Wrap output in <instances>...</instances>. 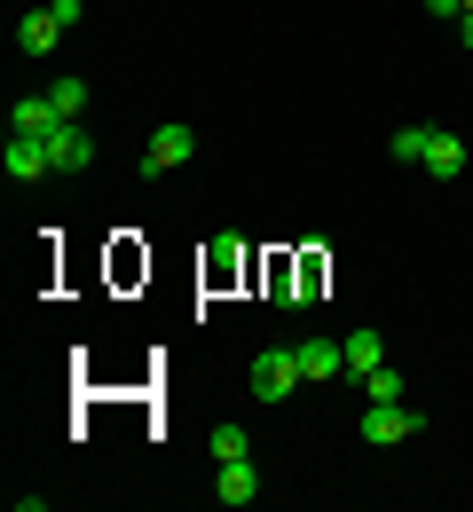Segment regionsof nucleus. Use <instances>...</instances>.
I'll return each mask as SVG.
<instances>
[{
	"mask_svg": "<svg viewBox=\"0 0 473 512\" xmlns=\"http://www.w3.org/2000/svg\"><path fill=\"white\" fill-rule=\"evenodd\" d=\"M253 402H292V394H300V347H261V355H253Z\"/></svg>",
	"mask_w": 473,
	"mask_h": 512,
	"instance_id": "f257e3e1",
	"label": "nucleus"
},
{
	"mask_svg": "<svg viewBox=\"0 0 473 512\" xmlns=\"http://www.w3.org/2000/svg\"><path fill=\"white\" fill-rule=\"evenodd\" d=\"M410 434H426V410H410V402H363V442L371 449H395Z\"/></svg>",
	"mask_w": 473,
	"mask_h": 512,
	"instance_id": "f03ea898",
	"label": "nucleus"
},
{
	"mask_svg": "<svg viewBox=\"0 0 473 512\" xmlns=\"http://www.w3.org/2000/svg\"><path fill=\"white\" fill-rule=\"evenodd\" d=\"M190 158H198V127H182V119H166V127L142 142V174H174Z\"/></svg>",
	"mask_w": 473,
	"mask_h": 512,
	"instance_id": "7ed1b4c3",
	"label": "nucleus"
},
{
	"mask_svg": "<svg viewBox=\"0 0 473 512\" xmlns=\"http://www.w3.org/2000/svg\"><path fill=\"white\" fill-rule=\"evenodd\" d=\"M0 166H8V182H56L48 142H32V134H8V142H0Z\"/></svg>",
	"mask_w": 473,
	"mask_h": 512,
	"instance_id": "20e7f679",
	"label": "nucleus"
},
{
	"mask_svg": "<svg viewBox=\"0 0 473 512\" xmlns=\"http://www.w3.org/2000/svg\"><path fill=\"white\" fill-rule=\"evenodd\" d=\"M48 166H56V174H87V166H95V134L87 127H56L48 134Z\"/></svg>",
	"mask_w": 473,
	"mask_h": 512,
	"instance_id": "39448f33",
	"label": "nucleus"
},
{
	"mask_svg": "<svg viewBox=\"0 0 473 512\" xmlns=\"http://www.w3.org/2000/svg\"><path fill=\"white\" fill-rule=\"evenodd\" d=\"M56 127H64V119H56V103H48V95H16V111H8V134H32V142H48Z\"/></svg>",
	"mask_w": 473,
	"mask_h": 512,
	"instance_id": "423d86ee",
	"label": "nucleus"
},
{
	"mask_svg": "<svg viewBox=\"0 0 473 512\" xmlns=\"http://www.w3.org/2000/svg\"><path fill=\"white\" fill-rule=\"evenodd\" d=\"M300 379H347V347L339 339H300Z\"/></svg>",
	"mask_w": 473,
	"mask_h": 512,
	"instance_id": "0eeeda50",
	"label": "nucleus"
},
{
	"mask_svg": "<svg viewBox=\"0 0 473 512\" xmlns=\"http://www.w3.org/2000/svg\"><path fill=\"white\" fill-rule=\"evenodd\" d=\"M56 40H64L56 8H32V16H16V48H24V56H56Z\"/></svg>",
	"mask_w": 473,
	"mask_h": 512,
	"instance_id": "6e6552de",
	"label": "nucleus"
},
{
	"mask_svg": "<svg viewBox=\"0 0 473 512\" xmlns=\"http://www.w3.org/2000/svg\"><path fill=\"white\" fill-rule=\"evenodd\" d=\"M261 489H269V481H261V465H253V457H237V465H221V481H213V497H221V505H253Z\"/></svg>",
	"mask_w": 473,
	"mask_h": 512,
	"instance_id": "1a4fd4ad",
	"label": "nucleus"
},
{
	"mask_svg": "<svg viewBox=\"0 0 473 512\" xmlns=\"http://www.w3.org/2000/svg\"><path fill=\"white\" fill-rule=\"evenodd\" d=\"M426 174H434V182H458V174H466V142L450 127H434V142H426Z\"/></svg>",
	"mask_w": 473,
	"mask_h": 512,
	"instance_id": "9d476101",
	"label": "nucleus"
},
{
	"mask_svg": "<svg viewBox=\"0 0 473 512\" xmlns=\"http://www.w3.org/2000/svg\"><path fill=\"white\" fill-rule=\"evenodd\" d=\"M339 347H347V379H363V371H379V363H387V339H379L371 323H363V331H347Z\"/></svg>",
	"mask_w": 473,
	"mask_h": 512,
	"instance_id": "9b49d317",
	"label": "nucleus"
},
{
	"mask_svg": "<svg viewBox=\"0 0 473 512\" xmlns=\"http://www.w3.org/2000/svg\"><path fill=\"white\" fill-rule=\"evenodd\" d=\"M48 103H56V119H64V127H79V119H87V79H48Z\"/></svg>",
	"mask_w": 473,
	"mask_h": 512,
	"instance_id": "f8f14e48",
	"label": "nucleus"
},
{
	"mask_svg": "<svg viewBox=\"0 0 473 512\" xmlns=\"http://www.w3.org/2000/svg\"><path fill=\"white\" fill-rule=\"evenodd\" d=\"M213 465H237V457H253V434H245V426H213Z\"/></svg>",
	"mask_w": 473,
	"mask_h": 512,
	"instance_id": "ddd939ff",
	"label": "nucleus"
},
{
	"mask_svg": "<svg viewBox=\"0 0 473 512\" xmlns=\"http://www.w3.org/2000/svg\"><path fill=\"white\" fill-rule=\"evenodd\" d=\"M426 142L434 127H395V166H426Z\"/></svg>",
	"mask_w": 473,
	"mask_h": 512,
	"instance_id": "4468645a",
	"label": "nucleus"
},
{
	"mask_svg": "<svg viewBox=\"0 0 473 512\" xmlns=\"http://www.w3.org/2000/svg\"><path fill=\"white\" fill-rule=\"evenodd\" d=\"M363 402H403V379H395V363L363 371Z\"/></svg>",
	"mask_w": 473,
	"mask_h": 512,
	"instance_id": "2eb2a0df",
	"label": "nucleus"
},
{
	"mask_svg": "<svg viewBox=\"0 0 473 512\" xmlns=\"http://www.w3.org/2000/svg\"><path fill=\"white\" fill-rule=\"evenodd\" d=\"M426 16H442V24H458V16H466V0H426Z\"/></svg>",
	"mask_w": 473,
	"mask_h": 512,
	"instance_id": "dca6fc26",
	"label": "nucleus"
},
{
	"mask_svg": "<svg viewBox=\"0 0 473 512\" xmlns=\"http://www.w3.org/2000/svg\"><path fill=\"white\" fill-rule=\"evenodd\" d=\"M458 40H466V48H473V8H466V16H458Z\"/></svg>",
	"mask_w": 473,
	"mask_h": 512,
	"instance_id": "f3484780",
	"label": "nucleus"
},
{
	"mask_svg": "<svg viewBox=\"0 0 473 512\" xmlns=\"http://www.w3.org/2000/svg\"><path fill=\"white\" fill-rule=\"evenodd\" d=\"M466 8H473V0H466Z\"/></svg>",
	"mask_w": 473,
	"mask_h": 512,
	"instance_id": "a211bd4d",
	"label": "nucleus"
}]
</instances>
